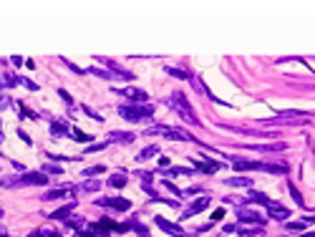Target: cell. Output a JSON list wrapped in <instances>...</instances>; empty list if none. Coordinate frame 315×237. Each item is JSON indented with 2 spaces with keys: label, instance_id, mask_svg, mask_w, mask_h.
I'll list each match as a JSON object with an SVG mask.
<instances>
[{
  "label": "cell",
  "instance_id": "obj_32",
  "mask_svg": "<svg viewBox=\"0 0 315 237\" xmlns=\"http://www.w3.org/2000/svg\"><path fill=\"white\" fill-rule=\"evenodd\" d=\"M76 237H96V232H94V230H79Z\"/></svg>",
  "mask_w": 315,
  "mask_h": 237
},
{
  "label": "cell",
  "instance_id": "obj_4",
  "mask_svg": "<svg viewBox=\"0 0 315 237\" xmlns=\"http://www.w3.org/2000/svg\"><path fill=\"white\" fill-rule=\"evenodd\" d=\"M154 134H161V137H167V139H172V141H194V137H189L187 131H182V129H172V126H164V124L152 126V129L144 131V137H154Z\"/></svg>",
  "mask_w": 315,
  "mask_h": 237
},
{
  "label": "cell",
  "instance_id": "obj_16",
  "mask_svg": "<svg viewBox=\"0 0 315 237\" xmlns=\"http://www.w3.org/2000/svg\"><path fill=\"white\" fill-rule=\"evenodd\" d=\"M73 207H76V204L71 202L68 207H61V210H56V212H51L48 217H51V219H63V222H66V219L71 217V210H73Z\"/></svg>",
  "mask_w": 315,
  "mask_h": 237
},
{
  "label": "cell",
  "instance_id": "obj_36",
  "mask_svg": "<svg viewBox=\"0 0 315 237\" xmlns=\"http://www.w3.org/2000/svg\"><path fill=\"white\" fill-rule=\"evenodd\" d=\"M18 134H20V139H23L25 144H31V137H28V134H25V131H18Z\"/></svg>",
  "mask_w": 315,
  "mask_h": 237
},
{
  "label": "cell",
  "instance_id": "obj_20",
  "mask_svg": "<svg viewBox=\"0 0 315 237\" xmlns=\"http://www.w3.org/2000/svg\"><path fill=\"white\" fill-rule=\"evenodd\" d=\"M159 152V146H146V149H141L139 154H137V161H139V164H141V161H146V159H152L154 154Z\"/></svg>",
  "mask_w": 315,
  "mask_h": 237
},
{
  "label": "cell",
  "instance_id": "obj_17",
  "mask_svg": "<svg viewBox=\"0 0 315 237\" xmlns=\"http://www.w3.org/2000/svg\"><path fill=\"white\" fill-rule=\"evenodd\" d=\"M227 187H252V179L250 177H232V179H224Z\"/></svg>",
  "mask_w": 315,
  "mask_h": 237
},
{
  "label": "cell",
  "instance_id": "obj_8",
  "mask_svg": "<svg viewBox=\"0 0 315 237\" xmlns=\"http://www.w3.org/2000/svg\"><path fill=\"white\" fill-rule=\"evenodd\" d=\"M96 204L98 207H114V210H118V212H124V210H129V207H131V202L129 199H121V197H114V199L101 197V199H96Z\"/></svg>",
  "mask_w": 315,
  "mask_h": 237
},
{
  "label": "cell",
  "instance_id": "obj_23",
  "mask_svg": "<svg viewBox=\"0 0 315 237\" xmlns=\"http://www.w3.org/2000/svg\"><path fill=\"white\" fill-rule=\"evenodd\" d=\"M71 139H73V141H91L94 137H91V134H86V131H81V129H73Z\"/></svg>",
  "mask_w": 315,
  "mask_h": 237
},
{
  "label": "cell",
  "instance_id": "obj_3",
  "mask_svg": "<svg viewBox=\"0 0 315 237\" xmlns=\"http://www.w3.org/2000/svg\"><path fill=\"white\" fill-rule=\"evenodd\" d=\"M167 106H172L179 116H182L184 118V121H189V124H194V126H197L199 124V118L197 116H194V109L189 106V101H187V96L182 94V91H177V94H172L169 99H167Z\"/></svg>",
  "mask_w": 315,
  "mask_h": 237
},
{
  "label": "cell",
  "instance_id": "obj_24",
  "mask_svg": "<svg viewBox=\"0 0 315 237\" xmlns=\"http://www.w3.org/2000/svg\"><path fill=\"white\" fill-rule=\"evenodd\" d=\"M66 225H68V227H76V230H81V227L86 225V219H83V217H68V219H66Z\"/></svg>",
  "mask_w": 315,
  "mask_h": 237
},
{
  "label": "cell",
  "instance_id": "obj_7",
  "mask_svg": "<svg viewBox=\"0 0 315 237\" xmlns=\"http://www.w3.org/2000/svg\"><path fill=\"white\" fill-rule=\"evenodd\" d=\"M114 94H124L131 103H144L149 99V94L141 91V88H118V91H114Z\"/></svg>",
  "mask_w": 315,
  "mask_h": 237
},
{
  "label": "cell",
  "instance_id": "obj_18",
  "mask_svg": "<svg viewBox=\"0 0 315 237\" xmlns=\"http://www.w3.org/2000/svg\"><path fill=\"white\" fill-rule=\"evenodd\" d=\"M247 199H250V202H257V204H265V207H270V204H273V199H270V197H265L262 192H250V195H247Z\"/></svg>",
  "mask_w": 315,
  "mask_h": 237
},
{
  "label": "cell",
  "instance_id": "obj_2",
  "mask_svg": "<svg viewBox=\"0 0 315 237\" xmlns=\"http://www.w3.org/2000/svg\"><path fill=\"white\" fill-rule=\"evenodd\" d=\"M118 114L131 124H141V121H152L154 118V109L152 106H141V103H124V106L118 109Z\"/></svg>",
  "mask_w": 315,
  "mask_h": 237
},
{
  "label": "cell",
  "instance_id": "obj_25",
  "mask_svg": "<svg viewBox=\"0 0 315 237\" xmlns=\"http://www.w3.org/2000/svg\"><path fill=\"white\" fill-rule=\"evenodd\" d=\"M103 172H106V167H103V164H98V167H91V169H86L83 174H86V177H96V174H103Z\"/></svg>",
  "mask_w": 315,
  "mask_h": 237
},
{
  "label": "cell",
  "instance_id": "obj_26",
  "mask_svg": "<svg viewBox=\"0 0 315 237\" xmlns=\"http://www.w3.org/2000/svg\"><path fill=\"white\" fill-rule=\"evenodd\" d=\"M288 187H290V195H293V199H295L297 204H303V195H300V192L295 189V184H293V182H288Z\"/></svg>",
  "mask_w": 315,
  "mask_h": 237
},
{
  "label": "cell",
  "instance_id": "obj_9",
  "mask_svg": "<svg viewBox=\"0 0 315 237\" xmlns=\"http://www.w3.org/2000/svg\"><path fill=\"white\" fill-rule=\"evenodd\" d=\"M207 207H209V197L204 195V197H199V199H194V202H192V207H189V210H187V212L182 215V219H189V217H194L197 212L207 210Z\"/></svg>",
  "mask_w": 315,
  "mask_h": 237
},
{
  "label": "cell",
  "instance_id": "obj_28",
  "mask_svg": "<svg viewBox=\"0 0 315 237\" xmlns=\"http://www.w3.org/2000/svg\"><path fill=\"white\" fill-rule=\"evenodd\" d=\"M169 73H172L174 79H189V73L187 71H179V68H169Z\"/></svg>",
  "mask_w": 315,
  "mask_h": 237
},
{
  "label": "cell",
  "instance_id": "obj_21",
  "mask_svg": "<svg viewBox=\"0 0 315 237\" xmlns=\"http://www.w3.org/2000/svg\"><path fill=\"white\" fill-rule=\"evenodd\" d=\"M124 184H126V172H118L109 179V187H116V189H121Z\"/></svg>",
  "mask_w": 315,
  "mask_h": 237
},
{
  "label": "cell",
  "instance_id": "obj_5",
  "mask_svg": "<svg viewBox=\"0 0 315 237\" xmlns=\"http://www.w3.org/2000/svg\"><path fill=\"white\" fill-rule=\"evenodd\" d=\"M46 182H48V174H40V172H28V174L16 177V184H20V187H40Z\"/></svg>",
  "mask_w": 315,
  "mask_h": 237
},
{
  "label": "cell",
  "instance_id": "obj_33",
  "mask_svg": "<svg viewBox=\"0 0 315 237\" xmlns=\"http://www.w3.org/2000/svg\"><path fill=\"white\" fill-rule=\"evenodd\" d=\"M43 172H48V174H63V169H58V167H43Z\"/></svg>",
  "mask_w": 315,
  "mask_h": 237
},
{
  "label": "cell",
  "instance_id": "obj_6",
  "mask_svg": "<svg viewBox=\"0 0 315 237\" xmlns=\"http://www.w3.org/2000/svg\"><path fill=\"white\" fill-rule=\"evenodd\" d=\"M237 219H239V225H242V222H247V225L265 227V219H262V215H257L255 210H247V207H239V210H237Z\"/></svg>",
  "mask_w": 315,
  "mask_h": 237
},
{
  "label": "cell",
  "instance_id": "obj_35",
  "mask_svg": "<svg viewBox=\"0 0 315 237\" xmlns=\"http://www.w3.org/2000/svg\"><path fill=\"white\" fill-rule=\"evenodd\" d=\"M222 217H224V210H215L212 212V219H222Z\"/></svg>",
  "mask_w": 315,
  "mask_h": 237
},
{
  "label": "cell",
  "instance_id": "obj_30",
  "mask_svg": "<svg viewBox=\"0 0 315 237\" xmlns=\"http://www.w3.org/2000/svg\"><path fill=\"white\" fill-rule=\"evenodd\" d=\"M81 109H83V111H86L88 116H91V118H96V121H101V114H96V111H94L91 106H81Z\"/></svg>",
  "mask_w": 315,
  "mask_h": 237
},
{
  "label": "cell",
  "instance_id": "obj_11",
  "mask_svg": "<svg viewBox=\"0 0 315 237\" xmlns=\"http://www.w3.org/2000/svg\"><path fill=\"white\" fill-rule=\"evenodd\" d=\"M154 222L164 230V232H169V235H174V237H179V235H184V230L179 227V225H174V222H169V219H164V217H154Z\"/></svg>",
  "mask_w": 315,
  "mask_h": 237
},
{
  "label": "cell",
  "instance_id": "obj_15",
  "mask_svg": "<svg viewBox=\"0 0 315 237\" xmlns=\"http://www.w3.org/2000/svg\"><path fill=\"white\" fill-rule=\"evenodd\" d=\"M134 139L137 137H134L131 131H111V137H109V141H124V144H131Z\"/></svg>",
  "mask_w": 315,
  "mask_h": 237
},
{
  "label": "cell",
  "instance_id": "obj_13",
  "mask_svg": "<svg viewBox=\"0 0 315 237\" xmlns=\"http://www.w3.org/2000/svg\"><path fill=\"white\" fill-rule=\"evenodd\" d=\"M222 164H219V161H194V169H197V172H202V174H215L217 169H219Z\"/></svg>",
  "mask_w": 315,
  "mask_h": 237
},
{
  "label": "cell",
  "instance_id": "obj_29",
  "mask_svg": "<svg viewBox=\"0 0 315 237\" xmlns=\"http://www.w3.org/2000/svg\"><path fill=\"white\" fill-rule=\"evenodd\" d=\"M8 106H10V99H8V94L0 91V109H8Z\"/></svg>",
  "mask_w": 315,
  "mask_h": 237
},
{
  "label": "cell",
  "instance_id": "obj_31",
  "mask_svg": "<svg viewBox=\"0 0 315 237\" xmlns=\"http://www.w3.org/2000/svg\"><path fill=\"white\" fill-rule=\"evenodd\" d=\"M305 225H308V222L303 219V222H290L288 227H290V230H305Z\"/></svg>",
  "mask_w": 315,
  "mask_h": 237
},
{
  "label": "cell",
  "instance_id": "obj_1",
  "mask_svg": "<svg viewBox=\"0 0 315 237\" xmlns=\"http://www.w3.org/2000/svg\"><path fill=\"white\" fill-rule=\"evenodd\" d=\"M237 172H267V174H288V164H265V161H247V159H235Z\"/></svg>",
  "mask_w": 315,
  "mask_h": 237
},
{
  "label": "cell",
  "instance_id": "obj_38",
  "mask_svg": "<svg viewBox=\"0 0 315 237\" xmlns=\"http://www.w3.org/2000/svg\"><path fill=\"white\" fill-rule=\"evenodd\" d=\"M0 141H3V126H0Z\"/></svg>",
  "mask_w": 315,
  "mask_h": 237
},
{
  "label": "cell",
  "instance_id": "obj_27",
  "mask_svg": "<svg viewBox=\"0 0 315 237\" xmlns=\"http://www.w3.org/2000/svg\"><path fill=\"white\" fill-rule=\"evenodd\" d=\"M81 189L83 192H96V189H101V182H86V184H81Z\"/></svg>",
  "mask_w": 315,
  "mask_h": 237
},
{
  "label": "cell",
  "instance_id": "obj_19",
  "mask_svg": "<svg viewBox=\"0 0 315 237\" xmlns=\"http://www.w3.org/2000/svg\"><path fill=\"white\" fill-rule=\"evenodd\" d=\"M51 134H53V137H66V134H68V124L53 121V124H51Z\"/></svg>",
  "mask_w": 315,
  "mask_h": 237
},
{
  "label": "cell",
  "instance_id": "obj_37",
  "mask_svg": "<svg viewBox=\"0 0 315 237\" xmlns=\"http://www.w3.org/2000/svg\"><path fill=\"white\" fill-rule=\"evenodd\" d=\"M303 237H315V232H308V235H303Z\"/></svg>",
  "mask_w": 315,
  "mask_h": 237
},
{
  "label": "cell",
  "instance_id": "obj_41",
  "mask_svg": "<svg viewBox=\"0 0 315 237\" xmlns=\"http://www.w3.org/2000/svg\"><path fill=\"white\" fill-rule=\"evenodd\" d=\"M0 217H3V210H0Z\"/></svg>",
  "mask_w": 315,
  "mask_h": 237
},
{
  "label": "cell",
  "instance_id": "obj_14",
  "mask_svg": "<svg viewBox=\"0 0 315 237\" xmlns=\"http://www.w3.org/2000/svg\"><path fill=\"white\" fill-rule=\"evenodd\" d=\"M250 149H255V152H282L285 149V141H277V144H252Z\"/></svg>",
  "mask_w": 315,
  "mask_h": 237
},
{
  "label": "cell",
  "instance_id": "obj_39",
  "mask_svg": "<svg viewBox=\"0 0 315 237\" xmlns=\"http://www.w3.org/2000/svg\"><path fill=\"white\" fill-rule=\"evenodd\" d=\"M179 237H194V235H187V232H184V235H179Z\"/></svg>",
  "mask_w": 315,
  "mask_h": 237
},
{
  "label": "cell",
  "instance_id": "obj_40",
  "mask_svg": "<svg viewBox=\"0 0 315 237\" xmlns=\"http://www.w3.org/2000/svg\"><path fill=\"white\" fill-rule=\"evenodd\" d=\"M0 237H10V235H3V232H0Z\"/></svg>",
  "mask_w": 315,
  "mask_h": 237
},
{
  "label": "cell",
  "instance_id": "obj_22",
  "mask_svg": "<svg viewBox=\"0 0 315 237\" xmlns=\"http://www.w3.org/2000/svg\"><path fill=\"white\" fill-rule=\"evenodd\" d=\"M184 174H194V169H187V167H169L167 177H184Z\"/></svg>",
  "mask_w": 315,
  "mask_h": 237
},
{
  "label": "cell",
  "instance_id": "obj_12",
  "mask_svg": "<svg viewBox=\"0 0 315 237\" xmlns=\"http://www.w3.org/2000/svg\"><path fill=\"white\" fill-rule=\"evenodd\" d=\"M68 192H76V187L73 184H63V187H58V189H51L48 195H43V199H63V197H68Z\"/></svg>",
  "mask_w": 315,
  "mask_h": 237
},
{
  "label": "cell",
  "instance_id": "obj_34",
  "mask_svg": "<svg viewBox=\"0 0 315 237\" xmlns=\"http://www.w3.org/2000/svg\"><path fill=\"white\" fill-rule=\"evenodd\" d=\"M58 94H61V99H63V101L68 103V106H73V99H71V96H68L66 91H58Z\"/></svg>",
  "mask_w": 315,
  "mask_h": 237
},
{
  "label": "cell",
  "instance_id": "obj_10",
  "mask_svg": "<svg viewBox=\"0 0 315 237\" xmlns=\"http://www.w3.org/2000/svg\"><path fill=\"white\" fill-rule=\"evenodd\" d=\"M267 215L273 217V219H280V222H285V219L290 217V210H288V207H282V204H277V202H273V204L267 207Z\"/></svg>",
  "mask_w": 315,
  "mask_h": 237
}]
</instances>
